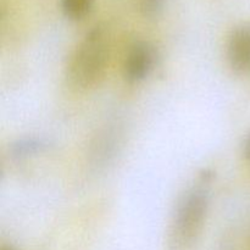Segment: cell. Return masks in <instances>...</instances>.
Segmentation results:
<instances>
[{
    "instance_id": "8",
    "label": "cell",
    "mask_w": 250,
    "mask_h": 250,
    "mask_svg": "<svg viewBox=\"0 0 250 250\" xmlns=\"http://www.w3.org/2000/svg\"><path fill=\"white\" fill-rule=\"evenodd\" d=\"M243 153L244 156H246L247 160L250 163V133L248 134V137L244 141V146H243Z\"/></svg>"
},
{
    "instance_id": "7",
    "label": "cell",
    "mask_w": 250,
    "mask_h": 250,
    "mask_svg": "<svg viewBox=\"0 0 250 250\" xmlns=\"http://www.w3.org/2000/svg\"><path fill=\"white\" fill-rule=\"evenodd\" d=\"M167 0H138L139 10L146 19H156L161 15Z\"/></svg>"
},
{
    "instance_id": "3",
    "label": "cell",
    "mask_w": 250,
    "mask_h": 250,
    "mask_svg": "<svg viewBox=\"0 0 250 250\" xmlns=\"http://www.w3.org/2000/svg\"><path fill=\"white\" fill-rule=\"evenodd\" d=\"M158 61V51L148 41H136L126 54L124 77L126 82L137 84L151 75Z\"/></svg>"
},
{
    "instance_id": "1",
    "label": "cell",
    "mask_w": 250,
    "mask_h": 250,
    "mask_svg": "<svg viewBox=\"0 0 250 250\" xmlns=\"http://www.w3.org/2000/svg\"><path fill=\"white\" fill-rule=\"evenodd\" d=\"M210 176H203L197 185L180 197L168 229V249L194 250L204 229L210 207Z\"/></svg>"
},
{
    "instance_id": "5",
    "label": "cell",
    "mask_w": 250,
    "mask_h": 250,
    "mask_svg": "<svg viewBox=\"0 0 250 250\" xmlns=\"http://www.w3.org/2000/svg\"><path fill=\"white\" fill-rule=\"evenodd\" d=\"M49 148V142L43 137L26 136L12 142L9 153L15 160H24L44 153Z\"/></svg>"
},
{
    "instance_id": "4",
    "label": "cell",
    "mask_w": 250,
    "mask_h": 250,
    "mask_svg": "<svg viewBox=\"0 0 250 250\" xmlns=\"http://www.w3.org/2000/svg\"><path fill=\"white\" fill-rule=\"evenodd\" d=\"M227 61L237 75H250V22L236 27L229 34Z\"/></svg>"
},
{
    "instance_id": "6",
    "label": "cell",
    "mask_w": 250,
    "mask_h": 250,
    "mask_svg": "<svg viewBox=\"0 0 250 250\" xmlns=\"http://www.w3.org/2000/svg\"><path fill=\"white\" fill-rule=\"evenodd\" d=\"M95 0H59L61 12L71 21H82L92 14Z\"/></svg>"
},
{
    "instance_id": "9",
    "label": "cell",
    "mask_w": 250,
    "mask_h": 250,
    "mask_svg": "<svg viewBox=\"0 0 250 250\" xmlns=\"http://www.w3.org/2000/svg\"><path fill=\"white\" fill-rule=\"evenodd\" d=\"M0 250H16V249H14L12 247H1V249Z\"/></svg>"
},
{
    "instance_id": "2",
    "label": "cell",
    "mask_w": 250,
    "mask_h": 250,
    "mask_svg": "<svg viewBox=\"0 0 250 250\" xmlns=\"http://www.w3.org/2000/svg\"><path fill=\"white\" fill-rule=\"evenodd\" d=\"M110 56V39L102 24L85 33L71 56L67 66V81L73 88L88 89L97 84L106 70Z\"/></svg>"
}]
</instances>
